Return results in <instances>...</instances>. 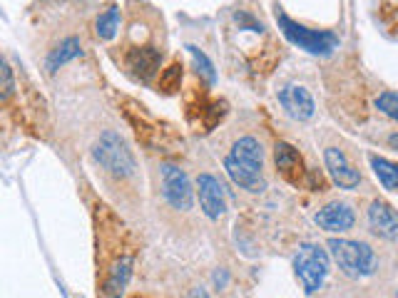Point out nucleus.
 Returning <instances> with one entry per match:
<instances>
[{
  "instance_id": "nucleus-1",
  "label": "nucleus",
  "mask_w": 398,
  "mask_h": 298,
  "mask_svg": "<svg viewBox=\"0 0 398 298\" xmlns=\"http://www.w3.org/2000/svg\"><path fill=\"white\" fill-rule=\"evenodd\" d=\"M276 23L279 30L284 32V37L289 43L298 45L301 50L311 52V55H331L339 45V35L329 30H311L306 25H298L296 20H292L286 12H276Z\"/></svg>"
},
{
  "instance_id": "nucleus-2",
  "label": "nucleus",
  "mask_w": 398,
  "mask_h": 298,
  "mask_svg": "<svg viewBox=\"0 0 398 298\" xmlns=\"http://www.w3.org/2000/svg\"><path fill=\"white\" fill-rule=\"evenodd\" d=\"M329 251L336 264H339V268L351 279L371 276L376 271V254H373V248L368 244L348 241V239H331Z\"/></svg>"
},
{
  "instance_id": "nucleus-3",
  "label": "nucleus",
  "mask_w": 398,
  "mask_h": 298,
  "mask_svg": "<svg viewBox=\"0 0 398 298\" xmlns=\"http://www.w3.org/2000/svg\"><path fill=\"white\" fill-rule=\"evenodd\" d=\"M93 157L95 161H100V167H105L115 177H132L135 174V157L117 132H102L93 147Z\"/></svg>"
},
{
  "instance_id": "nucleus-4",
  "label": "nucleus",
  "mask_w": 398,
  "mask_h": 298,
  "mask_svg": "<svg viewBox=\"0 0 398 298\" xmlns=\"http://www.w3.org/2000/svg\"><path fill=\"white\" fill-rule=\"evenodd\" d=\"M294 268L296 276L304 284L306 293H314L321 288L326 273H329V254L326 248H321L319 244H301L294 256Z\"/></svg>"
},
{
  "instance_id": "nucleus-5",
  "label": "nucleus",
  "mask_w": 398,
  "mask_h": 298,
  "mask_svg": "<svg viewBox=\"0 0 398 298\" xmlns=\"http://www.w3.org/2000/svg\"><path fill=\"white\" fill-rule=\"evenodd\" d=\"M162 197L167 199V204L174 209H192L194 189L184 169L174 167V164H162Z\"/></svg>"
},
{
  "instance_id": "nucleus-6",
  "label": "nucleus",
  "mask_w": 398,
  "mask_h": 298,
  "mask_svg": "<svg viewBox=\"0 0 398 298\" xmlns=\"http://www.w3.org/2000/svg\"><path fill=\"white\" fill-rule=\"evenodd\" d=\"M224 169L231 177L234 184H239L242 189L252 194H261L267 189V181H264V174H261V167H254V164H247V161H239L234 157H227L224 159Z\"/></svg>"
},
{
  "instance_id": "nucleus-7",
  "label": "nucleus",
  "mask_w": 398,
  "mask_h": 298,
  "mask_svg": "<svg viewBox=\"0 0 398 298\" xmlns=\"http://www.w3.org/2000/svg\"><path fill=\"white\" fill-rule=\"evenodd\" d=\"M199 206L209 219H219L227 209L224 204V186L211 174H199Z\"/></svg>"
},
{
  "instance_id": "nucleus-8",
  "label": "nucleus",
  "mask_w": 398,
  "mask_h": 298,
  "mask_svg": "<svg viewBox=\"0 0 398 298\" xmlns=\"http://www.w3.org/2000/svg\"><path fill=\"white\" fill-rule=\"evenodd\" d=\"M279 102L294 119H311L314 117V110H316L314 97L301 85H286L279 92Z\"/></svg>"
},
{
  "instance_id": "nucleus-9",
  "label": "nucleus",
  "mask_w": 398,
  "mask_h": 298,
  "mask_svg": "<svg viewBox=\"0 0 398 298\" xmlns=\"http://www.w3.org/2000/svg\"><path fill=\"white\" fill-rule=\"evenodd\" d=\"M368 223L371 231L381 239L398 241V211L386 201H373L368 209Z\"/></svg>"
},
{
  "instance_id": "nucleus-10",
  "label": "nucleus",
  "mask_w": 398,
  "mask_h": 298,
  "mask_svg": "<svg viewBox=\"0 0 398 298\" xmlns=\"http://www.w3.org/2000/svg\"><path fill=\"white\" fill-rule=\"evenodd\" d=\"M323 161H326V169H329L331 179L341 186V189H356V186H359V181H361L359 172L348 164L346 155H343L341 149L329 147L323 152Z\"/></svg>"
},
{
  "instance_id": "nucleus-11",
  "label": "nucleus",
  "mask_w": 398,
  "mask_h": 298,
  "mask_svg": "<svg viewBox=\"0 0 398 298\" xmlns=\"http://www.w3.org/2000/svg\"><path fill=\"white\" fill-rule=\"evenodd\" d=\"M319 229L323 231H348L354 226L356 217H354V209L348 204H341V201H331L326 204L316 217H314Z\"/></svg>"
},
{
  "instance_id": "nucleus-12",
  "label": "nucleus",
  "mask_w": 398,
  "mask_h": 298,
  "mask_svg": "<svg viewBox=\"0 0 398 298\" xmlns=\"http://www.w3.org/2000/svg\"><path fill=\"white\" fill-rule=\"evenodd\" d=\"M160 62H162V52L157 48H152V45L137 48L127 55V65H130V70L142 82H149L155 77L157 70H160Z\"/></svg>"
},
{
  "instance_id": "nucleus-13",
  "label": "nucleus",
  "mask_w": 398,
  "mask_h": 298,
  "mask_svg": "<svg viewBox=\"0 0 398 298\" xmlns=\"http://www.w3.org/2000/svg\"><path fill=\"white\" fill-rule=\"evenodd\" d=\"M274 161H276V169L284 174L286 181H292V184L301 181V177H304V161H301V155H298L292 144L286 142L276 144V149H274Z\"/></svg>"
},
{
  "instance_id": "nucleus-14",
  "label": "nucleus",
  "mask_w": 398,
  "mask_h": 298,
  "mask_svg": "<svg viewBox=\"0 0 398 298\" xmlns=\"http://www.w3.org/2000/svg\"><path fill=\"white\" fill-rule=\"evenodd\" d=\"M130 276H132V259H130V256H120V259L112 264L110 273H107V279H105V288H102L105 298H120V296H122L124 286H127Z\"/></svg>"
},
{
  "instance_id": "nucleus-15",
  "label": "nucleus",
  "mask_w": 398,
  "mask_h": 298,
  "mask_svg": "<svg viewBox=\"0 0 398 298\" xmlns=\"http://www.w3.org/2000/svg\"><path fill=\"white\" fill-rule=\"evenodd\" d=\"M80 55H82L80 40H77V37H65V40L48 55V70L50 72H57L60 65H65V62H70V60H77Z\"/></svg>"
},
{
  "instance_id": "nucleus-16",
  "label": "nucleus",
  "mask_w": 398,
  "mask_h": 298,
  "mask_svg": "<svg viewBox=\"0 0 398 298\" xmlns=\"http://www.w3.org/2000/svg\"><path fill=\"white\" fill-rule=\"evenodd\" d=\"M368 161H371L373 174L379 177V181L383 184V189L398 192V164H393V161L383 159V157H376V155L368 157Z\"/></svg>"
},
{
  "instance_id": "nucleus-17",
  "label": "nucleus",
  "mask_w": 398,
  "mask_h": 298,
  "mask_svg": "<svg viewBox=\"0 0 398 298\" xmlns=\"http://www.w3.org/2000/svg\"><path fill=\"white\" fill-rule=\"evenodd\" d=\"M120 30V8H107L97 18V35L100 40H112Z\"/></svg>"
},
{
  "instance_id": "nucleus-18",
  "label": "nucleus",
  "mask_w": 398,
  "mask_h": 298,
  "mask_svg": "<svg viewBox=\"0 0 398 298\" xmlns=\"http://www.w3.org/2000/svg\"><path fill=\"white\" fill-rule=\"evenodd\" d=\"M187 52L192 55V60H194V68H197V72L205 77L209 85H214L217 82V72H214V65H211V60L209 57L202 52L199 48H194V45H187Z\"/></svg>"
},
{
  "instance_id": "nucleus-19",
  "label": "nucleus",
  "mask_w": 398,
  "mask_h": 298,
  "mask_svg": "<svg viewBox=\"0 0 398 298\" xmlns=\"http://www.w3.org/2000/svg\"><path fill=\"white\" fill-rule=\"evenodd\" d=\"M180 82H182V65L180 62H174L169 65L160 77V87L164 92H174V90H180Z\"/></svg>"
},
{
  "instance_id": "nucleus-20",
  "label": "nucleus",
  "mask_w": 398,
  "mask_h": 298,
  "mask_svg": "<svg viewBox=\"0 0 398 298\" xmlns=\"http://www.w3.org/2000/svg\"><path fill=\"white\" fill-rule=\"evenodd\" d=\"M376 107L383 112L386 117L398 119V92H381L376 97Z\"/></svg>"
},
{
  "instance_id": "nucleus-21",
  "label": "nucleus",
  "mask_w": 398,
  "mask_h": 298,
  "mask_svg": "<svg viewBox=\"0 0 398 298\" xmlns=\"http://www.w3.org/2000/svg\"><path fill=\"white\" fill-rule=\"evenodd\" d=\"M15 90V80H12V70L3 57H0V99H8Z\"/></svg>"
},
{
  "instance_id": "nucleus-22",
  "label": "nucleus",
  "mask_w": 398,
  "mask_h": 298,
  "mask_svg": "<svg viewBox=\"0 0 398 298\" xmlns=\"http://www.w3.org/2000/svg\"><path fill=\"white\" fill-rule=\"evenodd\" d=\"M224 115H227V102H214V105L207 110V119H205L207 130H211V127H214V124H217Z\"/></svg>"
},
{
  "instance_id": "nucleus-23",
  "label": "nucleus",
  "mask_w": 398,
  "mask_h": 298,
  "mask_svg": "<svg viewBox=\"0 0 398 298\" xmlns=\"http://www.w3.org/2000/svg\"><path fill=\"white\" fill-rule=\"evenodd\" d=\"M234 20H236V23L247 25V28H252V30H256V32H261V30H264V28H261V23H256V20L252 18L249 12H244V10H239V12H236V15H234Z\"/></svg>"
},
{
  "instance_id": "nucleus-24",
  "label": "nucleus",
  "mask_w": 398,
  "mask_h": 298,
  "mask_svg": "<svg viewBox=\"0 0 398 298\" xmlns=\"http://www.w3.org/2000/svg\"><path fill=\"white\" fill-rule=\"evenodd\" d=\"M187 298H209V296H207V291L202 288V286H197V288H192V291H189V296H187Z\"/></svg>"
},
{
  "instance_id": "nucleus-25",
  "label": "nucleus",
  "mask_w": 398,
  "mask_h": 298,
  "mask_svg": "<svg viewBox=\"0 0 398 298\" xmlns=\"http://www.w3.org/2000/svg\"><path fill=\"white\" fill-rule=\"evenodd\" d=\"M388 144H391L393 149H398V135H391V137H388Z\"/></svg>"
}]
</instances>
